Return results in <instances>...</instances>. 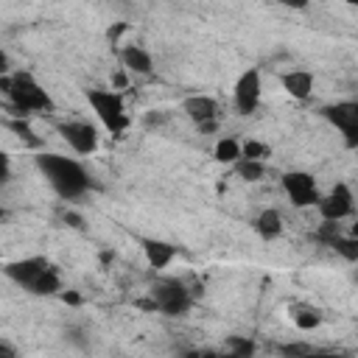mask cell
<instances>
[{
	"mask_svg": "<svg viewBox=\"0 0 358 358\" xmlns=\"http://www.w3.org/2000/svg\"><path fill=\"white\" fill-rule=\"evenodd\" d=\"M36 165L45 173V179L50 182V187L62 199H78L90 187V173L76 159H67L62 154H39L36 157Z\"/></svg>",
	"mask_w": 358,
	"mask_h": 358,
	"instance_id": "1",
	"label": "cell"
},
{
	"mask_svg": "<svg viewBox=\"0 0 358 358\" xmlns=\"http://www.w3.org/2000/svg\"><path fill=\"white\" fill-rule=\"evenodd\" d=\"M8 101L20 109V115H28V112H48V109H53L50 95H48V92L34 81V76H28V73H14V76H11Z\"/></svg>",
	"mask_w": 358,
	"mask_h": 358,
	"instance_id": "2",
	"label": "cell"
},
{
	"mask_svg": "<svg viewBox=\"0 0 358 358\" xmlns=\"http://www.w3.org/2000/svg\"><path fill=\"white\" fill-rule=\"evenodd\" d=\"M87 101L92 106V112L98 115V120L112 131V134H123L129 126V115L123 106V98L115 90H87Z\"/></svg>",
	"mask_w": 358,
	"mask_h": 358,
	"instance_id": "3",
	"label": "cell"
},
{
	"mask_svg": "<svg viewBox=\"0 0 358 358\" xmlns=\"http://www.w3.org/2000/svg\"><path fill=\"white\" fill-rule=\"evenodd\" d=\"M151 299L157 302V310H162L165 316H185L190 310V305H193L187 285L173 280V277L157 280L151 285Z\"/></svg>",
	"mask_w": 358,
	"mask_h": 358,
	"instance_id": "4",
	"label": "cell"
},
{
	"mask_svg": "<svg viewBox=\"0 0 358 358\" xmlns=\"http://www.w3.org/2000/svg\"><path fill=\"white\" fill-rule=\"evenodd\" d=\"M322 115L341 131L347 148H358V101H338L322 109Z\"/></svg>",
	"mask_w": 358,
	"mask_h": 358,
	"instance_id": "5",
	"label": "cell"
},
{
	"mask_svg": "<svg viewBox=\"0 0 358 358\" xmlns=\"http://www.w3.org/2000/svg\"><path fill=\"white\" fill-rule=\"evenodd\" d=\"M280 182H282V190H285V196L294 207H313L322 199L319 187H316V179L305 171H288V173H282Z\"/></svg>",
	"mask_w": 358,
	"mask_h": 358,
	"instance_id": "6",
	"label": "cell"
},
{
	"mask_svg": "<svg viewBox=\"0 0 358 358\" xmlns=\"http://www.w3.org/2000/svg\"><path fill=\"white\" fill-rule=\"evenodd\" d=\"M260 90H263V84H260V70H257V67H249V70H243V73L238 76L232 95H235V106H238L241 115H252V112L257 109V103H260Z\"/></svg>",
	"mask_w": 358,
	"mask_h": 358,
	"instance_id": "7",
	"label": "cell"
},
{
	"mask_svg": "<svg viewBox=\"0 0 358 358\" xmlns=\"http://www.w3.org/2000/svg\"><path fill=\"white\" fill-rule=\"evenodd\" d=\"M59 131H62L64 143H67L76 154L90 157V154H95V151H98V131H95L90 123H81V120L62 123V126H59Z\"/></svg>",
	"mask_w": 358,
	"mask_h": 358,
	"instance_id": "8",
	"label": "cell"
},
{
	"mask_svg": "<svg viewBox=\"0 0 358 358\" xmlns=\"http://www.w3.org/2000/svg\"><path fill=\"white\" fill-rule=\"evenodd\" d=\"M319 215L322 218H327V221H341V218H347L350 213H352V190L344 185V182H338V185H333V190L327 193V196H322L319 199Z\"/></svg>",
	"mask_w": 358,
	"mask_h": 358,
	"instance_id": "9",
	"label": "cell"
},
{
	"mask_svg": "<svg viewBox=\"0 0 358 358\" xmlns=\"http://www.w3.org/2000/svg\"><path fill=\"white\" fill-rule=\"evenodd\" d=\"M48 266H50V263H48L45 257H22V260H14V263H6V274H8L17 285H22V288L31 291V285L42 277V271H45Z\"/></svg>",
	"mask_w": 358,
	"mask_h": 358,
	"instance_id": "10",
	"label": "cell"
},
{
	"mask_svg": "<svg viewBox=\"0 0 358 358\" xmlns=\"http://www.w3.org/2000/svg\"><path fill=\"white\" fill-rule=\"evenodd\" d=\"M182 112H185L196 126H207V123H215L218 103H215L210 95H187V98L182 101Z\"/></svg>",
	"mask_w": 358,
	"mask_h": 358,
	"instance_id": "11",
	"label": "cell"
},
{
	"mask_svg": "<svg viewBox=\"0 0 358 358\" xmlns=\"http://www.w3.org/2000/svg\"><path fill=\"white\" fill-rule=\"evenodd\" d=\"M120 62H123L126 70L140 73V76H148V73L154 70V59H151V53H148L145 48H140V45H126V48L120 50Z\"/></svg>",
	"mask_w": 358,
	"mask_h": 358,
	"instance_id": "12",
	"label": "cell"
},
{
	"mask_svg": "<svg viewBox=\"0 0 358 358\" xmlns=\"http://www.w3.org/2000/svg\"><path fill=\"white\" fill-rule=\"evenodd\" d=\"M282 87H285V92H288L291 98L305 101V98L313 92V76H310L308 70H291V73L282 76Z\"/></svg>",
	"mask_w": 358,
	"mask_h": 358,
	"instance_id": "13",
	"label": "cell"
},
{
	"mask_svg": "<svg viewBox=\"0 0 358 358\" xmlns=\"http://www.w3.org/2000/svg\"><path fill=\"white\" fill-rule=\"evenodd\" d=\"M143 252H145V260L151 268H165L176 257V249L165 241H143Z\"/></svg>",
	"mask_w": 358,
	"mask_h": 358,
	"instance_id": "14",
	"label": "cell"
},
{
	"mask_svg": "<svg viewBox=\"0 0 358 358\" xmlns=\"http://www.w3.org/2000/svg\"><path fill=\"white\" fill-rule=\"evenodd\" d=\"M255 229H257L260 238L274 241V238L282 232V215H280L274 207H268V210H263V213L255 218Z\"/></svg>",
	"mask_w": 358,
	"mask_h": 358,
	"instance_id": "15",
	"label": "cell"
},
{
	"mask_svg": "<svg viewBox=\"0 0 358 358\" xmlns=\"http://www.w3.org/2000/svg\"><path fill=\"white\" fill-rule=\"evenodd\" d=\"M213 157L221 162V165H235L241 159V143L235 137H221L213 148Z\"/></svg>",
	"mask_w": 358,
	"mask_h": 358,
	"instance_id": "16",
	"label": "cell"
},
{
	"mask_svg": "<svg viewBox=\"0 0 358 358\" xmlns=\"http://www.w3.org/2000/svg\"><path fill=\"white\" fill-rule=\"evenodd\" d=\"M59 291H62V277L53 266H48L42 271V277L31 285V294H39V296H50V294H59Z\"/></svg>",
	"mask_w": 358,
	"mask_h": 358,
	"instance_id": "17",
	"label": "cell"
},
{
	"mask_svg": "<svg viewBox=\"0 0 358 358\" xmlns=\"http://www.w3.org/2000/svg\"><path fill=\"white\" fill-rule=\"evenodd\" d=\"M235 171L246 182H260L266 176V162L263 159H238L235 162Z\"/></svg>",
	"mask_w": 358,
	"mask_h": 358,
	"instance_id": "18",
	"label": "cell"
},
{
	"mask_svg": "<svg viewBox=\"0 0 358 358\" xmlns=\"http://www.w3.org/2000/svg\"><path fill=\"white\" fill-rule=\"evenodd\" d=\"M336 255H341L347 263H358V235H338L333 243Z\"/></svg>",
	"mask_w": 358,
	"mask_h": 358,
	"instance_id": "19",
	"label": "cell"
},
{
	"mask_svg": "<svg viewBox=\"0 0 358 358\" xmlns=\"http://www.w3.org/2000/svg\"><path fill=\"white\" fill-rule=\"evenodd\" d=\"M266 157H271V148L266 143H260V140H243L241 143V159H263L266 162Z\"/></svg>",
	"mask_w": 358,
	"mask_h": 358,
	"instance_id": "20",
	"label": "cell"
},
{
	"mask_svg": "<svg viewBox=\"0 0 358 358\" xmlns=\"http://www.w3.org/2000/svg\"><path fill=\"white\" fill-rule=\"evenodd\" d=\"M294 324H296L299 330H316V327L322 324V313H319L316 308H299V310L294 313Z\"/></svg>",
	"mask_w": 358,
	"mask_h": 358,
	"instance_id": "21",
	"label": "cell"
},
{
	"mask_svg": "<svg viewBox=\"0 0 358 358\" xmlns=\"http://www.w3.org/2000/svg\"><path fill=\"white\" fill-rule=\"evenodd\" d=\"M227 350L238 358H246V355H255V341L246 338V336H229L227 338Z\"/></svg>",
	"mask_w": 358,
	"mask_h": 358,
	"instance_id": "22",
	"label": "cell"
},
{
	"mask_svg": "<svg viewBox=\"0 0 358 358\" xmlns=\"http://www.w3.org/2000/svg\"><path fill=\"white\" fill-rule=\"evenodd\" d=\"M338 235H341V232H338V221H327V218H322V227L316 229V238H319L322 243H327V246H330Z\"/></svg>",
	"mask_w": 358,
	"mask_h": 358,
	"instance_id": "23",
	"label": "cell"
},
{
	"mask_svg": "<svg viewBox=\"0 0 358 358\" xmlns=\"http://www.w3.org/2000/svg\"><path fill=\"white\" fill-rule=\"evenodd\" d=\"M8 129H14L20 137H25L28 143H34V145H36V137H34V131H31V126H28V123H22V120H8Z\"/></svg>",
	"mask_w": 358,
	"mask_h": 358,
	"instance_id": "24",
	"label": "cell"
},
{
	"mask_svg": "<svg viewBox=\"0 0 358 358\" xmlns=\"http://www.w3.org/2000/svg\"><path fill=\"white\" fill-rule=\"evenodd\" d=\"M282 352L285 355H305V352H310V347L308 344H285Z\"/></svg>",
	"mask_w": 358,
	"mask_h": 358,
	"instance_id": "25",
	"label": "cell"
},
{
	"mask_svg": "<svg viewBox=\"0 0 358 358\" xmlns=\"http://www.w3.org/2000/svg\"><path fill=\"white\" fill-rule=\"evenodd\" d=\"M64 224H70V227L81 229V227H84V218H81L78 213H70V210H67V213H64Z\"/></svg>",
	"mask_w": 358,
	"mask_h": 358,
	"instance_id": "26",
	"label": "cell"
},
{
	"mask_svg": "<svg viewBox=\"0 0 358 358\" xmlns=\"http://www.w3.org/2000/svg\"><path fill=\"white\" fill-rule=\"evenodd\" d=\"M282 8H294V11H299V8H305L308 6V0H277Z\"/></svg>",
	"mask_w": 358,
	"mask_h": 358,
	"instance_id": "27",
	"label": "cell"
},
{
	"mask_svg": "<svg viewBox=\"0 0 358 358\" xmlns=\"http://www.w3.org/2000/svg\"><path fill=\"white\" fill-rule=\"evenodd\" d=\"M62 299H64V302H70V305H81V296H78L76 291H64V294H62Z\"/></svg>",
	"mask_w": 358,
	"mask_h": 358,
	"instance_id": "28",
	"label": "cell"
},
{
	"mask_svg": "<svg viewBox=\"0 0 358 358\" xmlns=\"http://www.w3.org/2000/svg\"><path fill=\"white\" fill-rule=\"evenodd\" d=\"M112 81H115V87H126V76H123V73H117Z\"/></svg>",
	"mask_w": 358,
	"mask_h": 358,
	"instance_id": "29",
	"label": "cell"
},
{
	"mask_svg": "<svg viewBox=\"0 0 358 358\" xmlns=\"http://www.w3.org/2000/svg\"><path fill=\"white\" fill-rule=\"evenodd\" d=\"M344 3H347V6H358V0H344Z\"/></svg>",
	"mask_w": 358,
	"mask_h": 358,
	"instance_id": "30",
	"label": "cell"
},
{
	"mask_svg": "<svg viewBox=\"0 0 358 358\" xmlns=\"http://www.w3.org/2000/svg\"><path fill=\"white\" fill-rule=\"evenodd\" d=\"M355 277H358V274H355Z\"/></svg>",
	"mask_w": 358,
	"mask_h": 358,
	"instance_id": "31",
	"label": "cell"
}]
</instances>
